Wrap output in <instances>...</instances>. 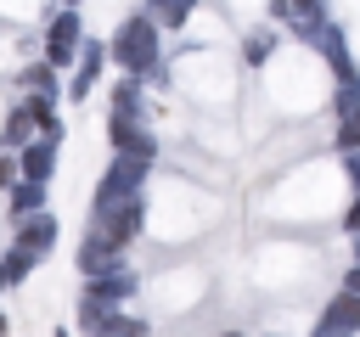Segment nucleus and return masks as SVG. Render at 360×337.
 <instances>
[{
  "label": "nucleus",
  "instance_id": "11",
  "mask_svg": "<svg viewBox=\"0 0 360 337\" xmlns=\"http://www.w3.org/2000/svg\"><path fill=\"white\" fill-rule=\"evenodd\" d=\"M73 264H79V275L90 281V275L118 270V264H124V247H112V242H101V236H84V242H79V253H73Z\"/></svg>",
  "mask_w": 360,
  "mask_h": 337
},
{
  "label": "nucleus",
  "instance_id": "22",
  "mask_svg": "<svg viewBox=\"0 0 360 337\" xmlns=\"http://www.w3.org/2000/svg\"><path fill=\"white\" fill-rule=\"evenodd\" d=\"M34 264H39V258H28L22 247H6V258H0V292H6V286H22V281L34 275Z\"/></svg>",
  "mask_w": 360,
  "mask_h": 337
},
{
  "label": "nucleus",
  "instance_id": "15",
  "mask_svg": "<svg viewBox=\"0 0 360 337\" xmlns=\"http://www.w3.org/2000/svg\"><path fill=\"white\" fill-rule=\"evenodd\" d=\"M191 11H197V0H141V17L152 28H174V34L191 22Z\"/></svg>",
  "mask_w": 360,
  "mask_h": 337
},
{
  "label": "nucleus",
  "instance_id": "6",
  "mask_svg": "<svg viewBox=\"0 0 360 337\" xmlns=\"http://www.w3.org/2000/svg\"><path fill=\"white\" fill-rule=\"evenodd\" d=\"M11 247H22L28 258H45L51 247H56V236H62V225H56V213L51 208H34V213H22V219H11Z\"/></svg>",
  "mask_w": 360,
  "mask_h": 337
},
{
  "label": "nucleus",
  "instance_id": "10",
  "mask_svg": "<svg viewBox=\"0 0 360 337\" xmlns=\"http://www.w3.org/2000/svg\"><path fill=\"white\" fill-rule=\"evenodd\" d=\"M101 67H107V45H101V39H79V56H73V84H68V95H73V101H84V95H90V84L101 79Z\"/></svg>",
  "mask_w": 360,
  "mask_h": 337
},
{
  "label": "nucleus",
  "instance_id": "26",
  "mask_svg": "<svg viewBox=\"0 0 360 337\" xmlns=\"http://www.w3.org/2000/svg\"><path fill=\"white\" fill-rule=\"evenodd\" d=\"M343 168H349V185H354V197H360V152H343Z\"/></svg>",
  "mask_w": 360,
  "mask_h": 337
},
{
  "label": "nucleus",
  "instance_id": "21",
  "mask_svg": "<svg viewBox=\"0 0 360 337\" xmlns=\"http://www.w3.org/2000/svg\"><path fill=\"white\" fill-rule=\"evenodd\" d=\"M0 140H6V146H11V152H17V146H28V140H34V112H28V107H22V101H17V107H11V112H6V129H0Z\"/></svg>",
  "mask_w": 360,
  "mask_h": 337
},
{
  "label": "nucleus",
  "instance_id": "20",
  "mask_svg": "<svg viewBox=\"0 0 360 337\" xmlns=\"http://www.w3.org/2000/svg\"><path fill=\"white\" fill-rule=\"evenodd\" d=\"M17 84H22V95H56V67L51 62H28L17 73Z\"/></svg>",
  "mask_w": 360,
  "mask_h": 337
},
{
  "label": "nucleus",
  "instance_id": "25",
  "mask_svg": "<svg viewBox=\"0 0 360 337\" xmlns=\"http://www.w3.org/2000/svg\"><path fill=\"white\" fill-rule=\"evenodd\" d=\"M112 337H152V326H146V320H129V315H124V326H118Z\"/></svg>",
  "mask_w": 360,
  "mask_h": 337
},
{
  "label": "nucleus",
  "instance_id": "24",
  "mask_svg": "<svg viewBox=\"0 0 360 337\" xmlns=\"http://www.w3.org/2000/svg\"><path fill=\"white\" fill-rule=\"evenodd\" d=\"M343 236H360V197L343 208Z\"/></svg>",
  "mask_w": 360,
  "mask_h": 337
},
{
  "label": "nucleus",
  "instance_id": "17",
  "mask_svg": "<svg viewBox=\"0 0 360 337\" xmlns=\"http://www.w3.org/2000/svg\"><path fill=\"white\" fill-rule=\"evenodd\" d=\"M270 22H326V0H270Z\"/></svg>",
  "mask_w": 360,
  "mask_h": 337
},
{
  "label": "nucleus",
  "instance_id": "30",
  "mask_svg": "<svg viewBox=\"0 0 360 337\" xmlns=\"http://www.w3.org/2000/svg\"><path fill=\"white\" fill-rule=\"evenodd\" d=\"M79 6H84V0H68V11H79Z\"/></svg>",
  "mask_w": 360,
  "mask_h": 337
},
{
  "label": "nucleus",
  "instance_id": "31",
  "mask_svg": "<svg viewBox=\"0 0 360 337\" xmlns=\"http://www.w3.org/2000/svg\"><path fill=\"white\" fill-rule=\"evenodd\" d=\"M56 337H68V331H56Z\"/></svg>",
  "mask_w": 360,
  "mask_h": 337
},
{
  "label": "nucleus",
  "instance_id": "13",
  "mask_svg": "<svg viewBox=\"0 0 360 337\" xmlns=\"http://www.w3.org/2000/svg\"><path fill=\"white\" fill-rule=\"evenodd\" d=\"M135 286H141V275H135L129 264H118V270H107V275H90V281H84V292H90V298H107V303H129V298H135Z\"/></svg>",
  "mask_w": 360,
  "mask_h": 337
},
{
  "label": "nucleus",
  "instance_id": "23",
  "mask_svg": "<svg viewBox=\"0 0 360 337\" xmlns=\"http://www.w3.org/2000/svg\"><path fill=\"white\" fill-rule=\"evenodd\" d=\"M17 185V152H0V191Z\"/></svg>",
  "mask_w": 360,
  "mask_h": 337
},
{
  "label": "nucleus",
  "instance_id": "4",
  "mask_svg": "<svg viewBox=\"0 0 360 337\" xmlns=\"http://www.w3.org/2000/svg\"><path fill=\"white\" fill-rule=\"evenodd\" d=\"M309 51H321V56H326V67H332L338 90H354V84H360V67H354V56H349V34H343V22H332V17H326Z\"/></svg>",
  "mask_w": 360,
  "mask_h": 337
},
{
  "label": "nucleus",
  "instance_id": "2",
  "mask_svg": "<svg viewBox=\"0 0 360 337\" xmlns=\"http://www.w3.org/2000/svg\"><path fill=\"white\" fill-rule=\"evenodd\" d=\"M146 225V197H118V202H90V236L129 247Z\"/></svg>",
  "mask_w": 360,
  "mask_h": 337
},
{
  "label": "nucleus",
  "instance_id": "18",
  "mask_svg": "<svg viewBox=\"0 0 360 337\" xmlns=\"http://www.w3.org/2000/svg\"><path fill=\"white\" fill-rule=\"evenodd\" d=\"M276 45H281V39H276V28H270V22H259V28L242 39V62H248V67H264V62L276 56Z\"/></svg>",
  "mask_w": 360,
  "mask_h": 337
},
{
  "label": "nucleus",
  "instance_id": "5",
  "mask_svg": "<svg viewBox=\"0 0 360 337\" xmlns=\"http://www.w3.org/2000/svg\"><path fill=\"white\" fill-rule=\"evenodd\" d=\"M79 39H84V17L62 6V11L45 22V62H51V67H73V56H79Z\"/></svg>",
  "mask_w": 360,
  "mask_h": 337
},
{
  "label": "nucleus",
  "instance_id": "8",
  "mask_svg": "<svg viewBox=\"0 0 360 337\" xmlns=\"http://www.w3.org/2000/svg\"><path fill=\"white\" fill-rule=\"evenodd\" d=\"M309 337H360V298L338 286V292L326 298V309H321V320H315Z\"/></svg>",
  "mask_w": 360,
  "mask_h": 337
},
{
  "label": "nucleus",
  "instance_id": "9",
  "mask_svg": "<svg viewBox=\"0 0 360 337\" xmlns=\"http://www.w3.org/2000/svg\"><path fill=\"white\" fill-rule=\"evenodd\" d=\"M73 326H79L84 337H112V331L124 326V303H107V298H90V292H79Z\"/></svg>",
  "mask_w": 360,
  "mask_h": 337
},
{
  "label": "nucleus",
  "instance_id": "16",
  "mask_svg": "<svg viewBox=\"0 0 360 337\" xmlns=\"http://www.w3.org/2000/svg\"><path fill=\"white\" fill-rule=\"evenodd\" d=\"M112 112H118V118H146V84H141L135 73H124V79L112 84Z\"/></svg>",
  "mask_w": 360,
  "mask_h": 337
},
{
  "label": "nucleus",
  "instance_id": "12",
  "mask_svg": "<svg viewBox=\"0 0 360 337\" xmlns=\"http://www.w3.org/2000/svg\"><path fill=\"white\" fill-rule=\"evenodd\" d=\"M51 174H56V146H45L39 135H34L28 146H17V180H39V185H51Z\"/></svg>",
  "mask_w": 360,
  "mask_h": 337
},
{
  "label": "nucleus",
  "instance_id": "28",
  "mask_svg": "<svg viewBox=\"0 0 360 337\" xmlns=\"http://www.w3.org/2000/svg\"><path fill=\"white\" fill-rule=\"evenodd\" d=\"M349 247H354V264H360V236H349Z\"/></svg>",
  "mask_w": 360,
  "mask_h": 337
},
{
  "label": "nucleus",
  "instance_id": "3",
  "mask_svg": "<svg viewBox=\"0 0 360 337\" xmlns=\"http://www.w3.org/2000/svg\"><path fill=\"white\" fill-rule=\"evenodd\" d=\"M146 174H152V163H146V157H124V152H112V163L101 168V180H96V197H90V202H118V197H141Z\"/></svg>",
  "mask_w": 360,
  "mask_h": 337
},
{
  "label": "nucleus",
  "instance_id": "29",
  "mask_svg": "<svg viewBox=\"0 0 360 337\" xmlns=\"http://www.w3.org/2000/svg\"><path fill=\"white\" fill-rule=\"evenodd\" d=\"M6 326H11V320H6V309H0V337H6Z\"/></svg>",
  "mask_w": 360,
  "mask_h": 337
},
{
  "label": "nucleus",
  "instance_id": "19",
  "mask_svg": "<svg viewBox=\"0 0 360 337\" xmlns=\"http://www.w3.org/2000/svg\"><path fill=\"white\" fill-rule=\"evenodd\" d=\"M34 208H45V185H39V180H17V185L6 191V213L22 219V213H34Z\"/></svg>",
  "mask_w": 360,
  "mask_h": 337
},
{
  "label": "nucleus",
  "instance_id": "14",
  "mask_svg": "<svg viewBox=\"0 0 360 337\" xmlns=\"http://www.w3.org/2000/svg\"><path fill=\"white\" fill-rule=\"evenodd\" d=\"M338 107V152H360V84L332 95Z\"/></svg>",
  "mask_w": 360,
  "mask_h": 337
},
{
  "label": "nucleus",
  "instance_id": "7",
  "mask_svg": "<svg viewBox=\"0 0 360 337\" xmlns=\"http://www.w3.org/2000/svg\"><path fill=\"white\" fill-rule=\"evenodd\" d=\"M107 140H112V152H124V157H146V163H158V135L146 129V118H107Z\"/></svg>",
  "mask_w": 360,
  "mask_h": 337
},
{
  "label": "nucleus",
  "instance_id": "1",
  "mask_svg": "<svg viewBox=\"0 0 360 337\" xmlns=\"http://www.w3.org/2000/svg\"><path fill=\"white\" fill-rule=\"evenodd\" d=\"M158 39H163V28H152L141 11H129L101 45H107V62H118V73H135V79H141L152 62H163V45H158Z\"/></svg>",
  "mask_w": 360,
  "mask_h": 337
},
{
  "label": "nucleus",
  "instance_id": "27",
  "mask_svg": "<svg viewBox=\"0 0 360 337\" xmlns=\"http://www.w3.org/2000/svg\"><path fill=\"white\" fill-rule=\"evenodd\" d=\"M343 292H354V298H360V264H349V270H343Z\"/></svg>",
  "mask_w": 360,
  "mask_h": 337
}]
</instances>
